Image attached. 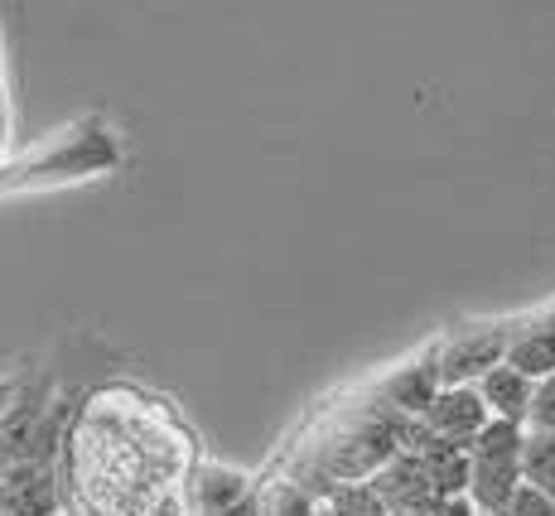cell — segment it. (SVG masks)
Segmentation results:
<instances>
[{"label":"cell","mask_w":555,"mask_h":516,"mask_svg":"<svg viewBox=\"0 0 555 516\" xmlns=\"http://www.w3.org/2000/svg\"><path fill=\"white\" fill-rule=\"evenodd\" d=\"M527 482V429L493 421L468 444V502L478 516H503Z\"/></svg>","instance_id":"1"},{"label":"cell","mask_w":555,"mask_h":516,"mask_svg":"<svg viewBox=\"0 0 555 516\" xmlns=\"http://www.w3.org/2000/svg\"><path fill=\"white\" fill-rule=\"evenodd\" d=\"M421 425L430 429L435 439H444V444L468 449L488 425H493V415H488V405H483V396H478V386H444V391L435 396L430 411L421 415Z\"/></svg>","instance_id":"2"},{"label":"cell","mask_w":555,"mask_h":516,"mask_svg":"<svg viewBox=\"0 0 555 516\" xmlns=\"http://www.w3.org/2000/svg\"><path fill=\"white\" fill-rule=\"evenodd\" d=\"M507 343H512V333H503V328H478V333L454 338L450 348L435 358L440 362V382L444 386H478L498 362H507Z\"/></svg>","instance_id":"3"},{"label":"cell","mask_w":555,"mask_h":516,"mask_svg":"<svg viewBox=\"0 0 555 516\" xmlns=\"http://www.w3.org/2000/svg\"><path fill=\"white\" fill-rule=\"evenodd\" d=\"M478 396H483V405H488V415H493V421L527 429L531 401H537V382H531L527 372H517V367H507V362H498V367L488 372L483 382H478Z\"/></svg>","instance_id":"4"},{"label":"cell","mask_w":555,"mask_h":516,"mask_svg":"<svg viewBox=\"0 0 555 516\" xmlns=\"http://www.w3.org/2000/svg\"><path fill=\"white\" fill-rule=\"evenodd\" d=\"M444 391V382H440V362H425V367H405L397 372L387 382V401L397 405L401 415H415L421 421L425 411L435 405V396Z\"/></svg>","instance_id":"5"},{"label":"cell","mask_w":555,"mask_h":516,"mask_svg":"<svg viewBox=\"0 0 555 516\" xmlns=\"http://www.w3.org/2000/svg\"><path fill=\"white\" fill-rule=\"evenodd\" d=\"M507 367L527 372L531 382H541V376L555 372V319H546V324H537V328L512 333V343H507Z\"/></svg>","instance_id":"6"},{"label":"cell","mask_w":555,"mask_h":516,"mask_svg":"<svg viewBox=\"0 0 555 516\" xmlns=\"http://www.w3.org/2000/svg\"><path fill=\"white\" fill-rule=\"evenodd\" d=\"M242 492H247V478L232 468H208L198 478V512L203 516H232L242 502Z\"/></svg>","instance_id":"7"},{"label":"cell","mask_w":555,"mask_h":516,"mask_svg":"<svg viewBox=\"0 0 555 516\" xmlns=\"http://www.w3.org/2000/svg\"><path fill=\"white\" fill-rule=\"evenodd\" d=\"M527 482L555 498V435H531L527 429Z\"/></svg>","instance_id":"8"},{"label":"cell","mask_w":555,"mask_h":516,"mask_svg":"<svg viewBox=\"0 0 555 516\" xmlns=\"http://www.w3.org/2000/svg\"><path fill=\"white\" fill-rule=\"evenodd\" d=\"M261 516H319V512H314V502H309L300 488L281 482V488L266 492V507H261Z\"/></svg>","instance_id":"9"},{"label":"cell","mask_w":555,"mask_h":516,"mask_svg":"<svg viewBox=\"0 0 555 516\" xmlns=\"http://www.w3.org/2000/svg\"><path fill=\"white\" fill-rule=\"evenodd\" d=\"M531 435H555V372L537 382V401H531Z\"/></svg>","instance_id":"10"},{"label":"cell","mask_w":555,"mask_h":516,"mask_svg":"<svg viewBox=\"0 0 555 516\" xmlns=\"http://www.w3.org/2000/svg\"><path fill=\"white\" fill-rule=\"evenodd\" d=\"M503 516H555V498L551 492H541L537 482H521V492L507 502Z\"/></svg>","instance_id":"11"},{"label":"cell","mask_w":555,"mask_h":516,"mask_svg":"<svg viewBox=\"0 0 555 516\" xmlns=\"http://www.w3.org/2000/svg\"><path fill=\"white\" fill-rule=\"evenodd\" d=\"M415 516H478V512H474V502L468 498H440V502H430V507L415 512Z\"/></svg>","instance_id":"12"},{"label":"cell","mask_w":555,"mask_h":516,"mask_svg":"<svg viewBox=\"0 0 555 516\" xmlns=\"http://www.w3.org/2000/svg\"><path fill=\"white\" fill-rule=\"evenodd\" d=\"M232 516H251V512H247V507H237V512H232Z\"/></svg>","instance_id":"13"}]
</instances>
